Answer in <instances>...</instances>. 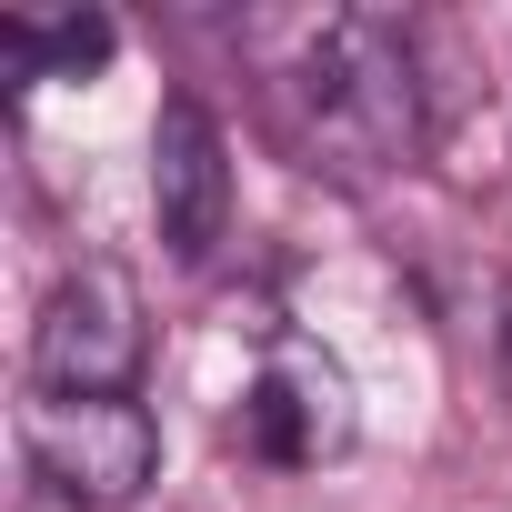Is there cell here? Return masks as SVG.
<instances>
[{
  "mask_svg": "<svg viewBox=\"0 0 512 512\" xmlns=\"http://www.w3.org/2000/svg\"><path fill=\"white\" fill-rule=\"evenodd\" d=\"M272 121L312 171L372 181L422 151V71L412 31L382 11H332L302 31V51L272 71Z\"/></svg>",
  "mask_w": 512,
  "mask_h": 512,
  "instance_id": "6da1fadb",
  "label": "cell"
},
{
  "mask_svg": "<svg viewBox=\"0 0 512 512\" xmlns=\"http://www.w3.org/2000/svg\"><path fill=\"white\" fill-rule=\"evenodd\" d=\"M21 452H31V472H41L61 502L121 512V502H141V482L161 472V422H151V402H131V392H41V402L21 412Z\"/></svg>",
  "mask_w": 512,
  "mask_h": 512,
  "instance_id": "7a4b0ae2",
  "label": "cell"
},
{
  "mask_svg": "<svg viewBox=\"0 0 512 512\" xmlns=\"http://www.w3.org/2000/svg\"><path fill=\"white\" fill-rule=\"evenodd\" d=\"M141 362H151V322H141V292L121 262H81L31 322V382L41 392H131Z\"/></svg>",
  "mask_w": 512,
  "mask_h": 512,
  "instance_id": "3957f363",
  "label": "cell"
},
{
  "mask_svg": "<svg viewBox=\"0 0 512 512\" xmlns=\"http://www.w3.org/2000/svg\"><path fill=\"white\" fill-rule=\"evenodd\" d=\"M352 432H362L352 372H342L322 342H272V362L251 372V392H241V412H231V442H241L251 462H272V472H322V462L352 452Z\"/></svg>",
  "mask_w": 512,
  "mask_h": 512,
  "instance_id": "277c9868",
  "label": "cell"
},
{
  "mask_svg": "<svg viewBox=\"0 0 512 512\" xmlns=\"http://www.w3.org/2000/svg\"><path fill=\"white\" fill-rule=\"evenodd\" d=\"M151 211H161L171 262H211L231 231V141L191 91H171L151 121Z\"/></svg>",
  "mask_w": 512,
  "mask_h": 512,
  "instance_id": "5b68a950",
  "label": "cell"
},
{
  "mask_svg": "<svg viewBox=\"0 0 512 512\" xmlns=\"http://www.w3.org/2000/svg\"><path fill=\"white\" fill-rule=\"evenodd\" d=\"M111 61V21L101 11H11L0 21V71L11 81H91Z\"/></svg>",
  "mask_w": 512,
  "mask_h": 512,
  "instance_id": "8992f818",
  "label": "cell"
},
{
  "mask_svg": "<svg viewBox=\"0 0 512 512\" xmlns=\"http://www.w3.org/2000/svg\"><path fill=\"white\" fill-rule=\"evenodd\" d=\"M502 392H512V332H502Z\"/></svg>",
  "mask_w": 512,
  "mask_h": 512,
  "instance_id": "52a82bcc",
  "label": "cell"
}]
</instances>
